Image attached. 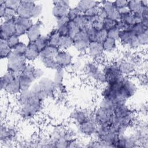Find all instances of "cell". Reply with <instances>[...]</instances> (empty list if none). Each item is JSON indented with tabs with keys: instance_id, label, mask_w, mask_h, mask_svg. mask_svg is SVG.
<instances>
[{
	"instance_id": "6da1fadb",
	"label": "cell",
	"mask_w": 148,
	"mask_h": 148,
	"mask_svg": "<svg viewBox=\"0 0 148 148\" xmlns=\"http://www.w3.org/2000/svg\"><path fill=\"white\" fill-rule=\"evenodd\" d=\"M16 97L18 105V114L23 120H32L42 112L43 102L36 97L30 89L22 90Z\"/></svg>"
},
{
	"instance_id": "7a4b0ae2",
	"label": "cell",
	"mask_w": 148,
	"mask_h": 148,
	"mask_svg": "<svg viewBox=\"0 0 148 148\" xmlns=\"http://www.w3.org/2000/svg\"><path fill=\"white\" fill-rule=\"evenodd\" d=\"M122 134H124L112 124L100 125L97 126V131L91 139L102 142L105 147H115L116 142Z\"/></svg>"
},
{
	"instance_id": "3957f363",
	"label": "cell",
	"mask_w": 148,
	"mask_h": 148,
	"mask_svg": "<svg viewBox=\"0 0 148 148\" xmlns=\"http://www.w3.org/2000/svg\"><path fill=\"white\" fill-rule=\"evenodd\" d=\"M32 92L42 101L55 99L56 89L52 78L43 76L35 82L30 88Z\"/></svg>"
},
{
	"instance_id": "277c9868",
	"label": "cell",
	"mask_w": 148,
	"mask_h": 148,
	"mask_svg": "<svg viewBox=\"0 0 148 148\" xmlns=\"http://www.w3.org/2000/svg\"><path fill=\"white\" fill-rule=\"evenodd\" d=\"M19 130L14 124L1 122L0 130L1 147L9 148L14 146L19 141Z\"/></svg>"
},
{
	"instance_id": "5b68a950",
	"label": "cell",
	"mask_w": 148,
	"mask_h": 148,
	"mask_svg": "<svg viewBox=\"0 0 148 148\" xmlns=\"http://www.w3.org/2000/svg\"><path fill=\"white\" fill-rule=\"evenodd\" d=\"M82 75L91 83L99 86H103L106 83L102 69V64L95 61L87 59Z\"/></svg>"
},
{
	"instance_id": "8992f818",
	"label": "cell",
	"mask_w": 148,
	"mask_h": 148,
	"mask_svg": "<svg viewBox=\"0 0 148 148\" xmlns=\"http://www.w3.org/2000/svg\"><path fill=\"white\" fill-rule=\"evenodd\" d=\"M148 127L147 121L145 119L137 120L130 129L129 134L135 140L139 147H147L148 145Z\"/></svg>"
},
{
	"instance_id": "52a82bcc",
	"label": "cell",
	"mask_w": 148,
	"mask_h": 148,
	"mask_svg": "<svg viewBox=\"0 0 148 148\" xmlns=\"http://www.w3.org/2000/svg\"><path fill=\"white\" fill-rule=\"evenodd\" d=\"M102 69L108 84L122 80L125 77L120 71L117 60L105 62L102 64Z\"/></svg>"
},
{
	"instance_id": "ba28073f",
	"label": "cell",
	"mask_w": 148,
	"mask_h": 148,
	"mask_svg": "<svg viewBox=\"0 0 148 148\" xmlns=\"http://www.w3.org/2000/svg\"><path fill=\"white\" fill-rule=\"evenodd\" d=\"M27 63L24 55L18 54L12 51L6 58V71L19 76Z\"/></svg>"
},
{
	"instance_id": "9c48e42d",
	"label": "cell",
	"mask_w": 148,
	"mask_h": 148,
	"mask_svg": "<svg viewBox=\"0 0 148 148\" xmlns=\"http://www.w3.org/2000/svg\"><path fill=\"white\" fill-rule=\"evenodd\" d=\"M114 110L97 106L91 113L92 117L97 125L111 124L113 117Z\"/></svg>"
},
{
	"instance_id": "30bf717a",
	"label": "cell",
	"mask_w": 148,
	"mask_h": 148,
	"mask_svg": "<svg viewBox=\"0 0 148 148\" xmlns=\"http://www.w3.org/2000/svg\"><path fill=\"white\" fill-rule=\"evenodd\" d=\"M35 66L32 63L28 62L23 71L18 76L21 91L29 90L33 84L36 82L33 73Z\"/></svg>"
},
{
	"instance_id": "8fae6325",
	"label": "cell",
	"mask_w": 148,
	"mask_h": 148,
	"mask_svg": "<svg viewBox=\"0 0 148 148\" xmlns=\"http://www.w3.org/2000/svg\"><path fill=\"white\" fill-rule=\"evenodd\" d=\"M77 134L84 138H92L97 129V124L94 120L92 115L83 123L74 125Z\"/></svg>"
},
{
	"instance_id": "7c38bea8",
	"label": "cell",
	"mask_w": 148,
	"mask_h": 148,
	"mask_svg": "<svg viewBox=\"0 0 148 148\" xmlns=\"http://www.w3.org/2000/svg\"><path fill=\"white\" fill-rule=\"evenodd\" d=\"M89 60L95 61L101 64L105 61V54L103 50L102 43L98 42H91L89 44L86 54Z\"/></svg>"
},
{
	"instance_id": "4fadbf2b",
	"label": "cell",
	"mask_w": 148,
	"mask_h": 148,
	"mask_svg": "<svg viewBox=\"0 0 148 148\" xmlns=\"http://www.w3.org/2000/svg\"><path fill=\"white\" fill-rule=\"evenodd\" d=\"M74 43L73 48L79 55H86L90 40L83 28L73 38Z\"/></svg>"
},
{
	"instance_id": "5bb4252c",
	"label": "cell",
	"mask_w": 148,
	"mask_h": 148,
	"mask_svg": "<svg viewBox=\"0 0 148 148\" xmlns=\"http://www.w3.org/2000/svg\"><path fill=\"white\" fill-rule=\"evenodd\" d=\"M52 3L51 13L56 20L66 16L69 9L71 7V2L66 0L54 1Z\"/></svg>"
},
{
	"instance_id": "9a60e30c",
	"label": "cell",
	"mask_w": 148,
	"mask_h": 148,
	"mask_svg": "<svg viewBox=\"0 0 148 148\" xmlns=\"http://www.w3.org/2000/svg\"><path fill=\"white\" fill-rule=\"evenodd\" d=\"M14 21L16 28V34L20 38L25 35L28 29L34 23V20L32 18H24L17 16L14 18Z\"/></svg>"
},
{
	"instance_id": "2e32d148",
	"label": "cell",
	"mask_w": 148,
	"mask_h": 148,
	"mask_svg": "<svg viewBox=\"0 0 148 148\" xmlns=\"http://www.w3.org/2000/svg\"><path fill=\"white\" fill-rule=\"evenodd\" d=\"M55 59L58 68L68 69L72 63L74 57L69 50H60Z\"/></svg>"
},
{
	"instance_id": "e0dca14e",
	"label": "cell",
	"mask_w": 148,
	"mask_h": 148,
	"mask_svg": "<svg viewBox=\"0 0 148 148\" xmlns=\"http://www.w3.org/2000/svg\"><path fill=\"white\" fill-rule=\"evenodd\" d=\"M66 70L64 68H58L54 71L52 79L55 84L57 92L67 93V89L64 84Z\"/></svg>"
},
{
	"instance_id": "ac0fdd59",
	"label": "cell",
	"mask_w": 148,
	"mask_h": 148,
	"mask_svg": "<svg viewBox=\"0 0 148 148\" xmlns=\"http://www.w3.org/2000/svg\"><path fill=\"white\" fill-rule=\"evenodd\" d=\"M14 19L8 21L1 20L0 25V39L7 40L12 36L16 34Z\"/></svg>"
},
{
	"instance_id": "d6986e66",
	"label": "cell",
	"mask_w": 148,
	"mask_h": 148,
	"mask_svg": "<svg viewBox=\"0 0 148 148\" xmlns=\"http://www.w3.org/2000/svg\"><path fill=\"white\" fill-rule=\"evenodd\" d=\"M91 114L84 109L75 108L72 110L69 114V118L74 125H77L88 119Z\"/></svg>"
},
{
	"instance_id": "ffe728a7",
	"label": "cell",
	"mask_w": 148,
	"mask_h": 148,
	"mask_svg": "<svg viewBox=\"0 0 148 148\" xmlns=\"http://www.w3.org/2000/svg\"><path fill=\"white\" fill-rule=\"evenodd\" d=\"M36 2L34 1H21L20 5L16 10L17 16L32 18V13Z\"/></svg>"
},
{
	"instance_id": "44dd1931",
	"label": "cell",
	"mask_w": 148,
	"mask_h": 148,
	"mask_svg": "<svg viewBox=\"0 0 148 148\" xmlns=\"http://www.w3.org/2000/svg\"><path fill=\"white\" fill-rule=\"evenodd\" d=\"M43 23L40 20L34 21L32 26L28 29L25 36L28 42H34L42 35Z\"/></svg>"
},
{
	"instance_id": "7402d4cb",
	"label": "cell",
	"mask_w": 148,
	"mask_h": 148,
	"mask_svg": "<svg viewBox=\"0 0 148 148\" xmlns=\"http://www.w3.org/2000/svg\"><path fill=\"white\" fill-rule=\"evenodd\" d=\"M100 2V5L104 9L106 17L115 21L120 20V14L113 4V1H102Z\"/></svg>"
},
{
	"instance_id": "603a6c76",
	"label": "cell",
	"mask_w": 148,
	"mask_h": 148,
	"mask_svg": "<svg viewBox=\"0 0 148 148\" xmlns=\"http://www.w3.org/2000/svg\"><path fill=\"white\" fill-rule=\"evenodd\" d=\"M117 60L120 71L125 76H132L139 72L136 67L129 60L123 58Z\"/></svg>"
},
{
	"instance_id": "cb8c5ba5",
	"label": "cell",
	"mask_w": 148,
	"mask_h": 148,
	"mask_svg": "<svg viewBox=\"0 0 148 148\" xmlns=\"http://www.w3.org/2000/svg\"><path fill=\"white\" fill-rule=\"evenodd\" d=\"M86 55H79V56L74 58L72 63L68 68L70 72L75 75H82L84 69V66L86 61L87 60L85 58Z\"/></svg>"
},
{
	"instance_id": "d4e9b609",
	"label": "cell",
	"mask_w": 148,
	"mask_h": 148,
	"mask_svg": "<svg viewBox=\"0 0 148 148\" xmlns=\"http://www.w3.org/2000/svg\"><path fill=\"white\" fill-rule=\"evenodd\" d=\"M40 51L34 42H27V47L24 57L28 62H33L39 59Z\"/></svg>"
},
{
	"instance_id": "484cf974",
	"label": "cell",
	"mask_w": 148,
	"mask_h": 148,
	"mask_svg": "<svg viewBox=\"0 0 148 148\" xmlns=\"http://www.w3.org/2000/svg\"><path fill=\"white\" fill-rule=\"evenodd\" d=\"M21 91L18 76H16L4 88L2 92L10 96L17 97Z\"/></svg>"
},
{
	"instance_id": "4316f807",
	"label": "cell",
	"mask_w": 148,
	"mask_h": 148,
	"mask_svg": "<svg viewBox=\"0 0 148 148\" xmlns=\"http://www.w3.org/2000/svg\"><path fill=\"white\" fill-rule=\"evenodd\" d=\"M119 45L118 40L108 37L102 43L105 56L114 54L118 51Z\"/></svg>"
},
{
	"instance_id": "83f0119b",
	"label": "cell",
	"mask_w": 148,
	"mask_h": 148,
	"mask_svg": "<svg viewBox=\"0 0 148 148\" xmlns=\"http://www.w3.org/2000/svg\"><path fill=\"white\" fill-rule=\"evenodd\" d=\"M100 5V2L93 0H82L77 1L75 7L81 14H84L88 10Z\"/></svg>"
},
{
	"instance_id": "f1b7e54d",
	"label": "cell",
	"mask_w": 148,
	"mask_h": 148,
	"mask_svg": "<svg viewBox=\"0 0 148 148\" xmlns=\"http://www.w3.org/2000/svg\"><path fill=\"white\" fill-rule=\"evenodd\" d=\"M60 49L58 47L49 45L40 52L39 59L44 58H56Z\"/></svg>"
},
{
	"instance_id": "f546056e",
	"label": "cell",
	"mask_w": 148,
	"mask_h": 148,
	"mask_svg": "<svg viewBox=\"0 0 148 148\" xmlns=\"http://www.w3.org/2000/svg\"><path fill=\"white\" fill-rule=\"evenodd\" d=\"M47 36L48 38L49 45L56 46V47H58V45L60 43L61 35L58 32V30L56 29V27L53 28L47 34Z\"/></svg>"
},
{
	"instance_id": "4dcf8cb0",
	"label": "cell",
	"mask_w": 148,
	"mask_h": 148,
	"mask_svg": "<svg viewBox=\"0 0 148 148\" xmlns=\"http://www.w3.org/2000/svg\"><path fill=\"white\" fill-rule=\"evenodd\" d=\"M73 38L69 35L61 36L58 48L60 50H69L73 47Z\"/></svg>"
},
{
	"instance_id": "1f68e13d",
	"label": "cell",
	"mask_w": 148,
	"mask_h": 148,
	"mask_svg": "<svg viewBox=\"0 0 148 148\" xmlns=\"http://www.w3.org/2000/svg\"><path fill=\"white\" fill-rule=\"evenodd\" d=\"M12 52V49L8 45L7 40L0 39V56L1 60H6Z\"/></svg>"
},
{
	"instance_id": "d6a6232c",
	"label": "cell",
	"mask_w": 148,
	"mask_h": 148,
	"mask_svg": "<svg viewBox=\"0 0 148 148\" xmlns=\"http://www.w3.org/2000/svg\"><path fill=\"white\" fill-rule=\"evenodd\" d=\"M17 75L14 74L13 73L6 71V72L1 76V82H0V87L1 90L2 92L5 88V87L11 82L12 81Z\"/></svg>"
},
{
	"instance_id": "836d02e7",
	"label": "cell",
	"mask_w": 148,
	"mask_h": 148,
	"mask_svg": "<svg viewBox=\"0 0 148 148\" xmlns=\"http://www.w3.org/2000/svg\"><path fill=\"white\" fill-rule=\"evenodd\" d=\"M127 6L131 13H141L144 8V6L142 5L141 1L139 0L128 1Z\"/></svg>"
},
{
	"instance_id": "e575fe53",
	"label": "cell",
	"mask_w": 148,
	"mask_h": 148,
	"mask_svg": "<svg viewBox=\"0 0 148 148\" xmlns=\"http://www.w3.org/2000/svg\"><path fill=\"white\" fill-rule=\"evenodd\" d=\"M39 60L42 65L47 69L55 71L58 68L55 58H44Z\"/></svg>"
},
{
	"instance_id": "d590c367",
	"label": "cell",
	"mask_w": 148,
	"mask_h": 148,
	"mask_svg": "<svg viewBox=\"0 0 148 148\" xmlns=\"http://www.w3.org/2000/svg\"><path fill=\"white\" fill-rule=\"evenodd\" d=\"M122 22L124 23L129 26H132L134 24L137 23L136 19L134 14L131 13V12L124 13L120 14V20Z\"/></svg>"
},
{
	"instance_id": "8d00e7d4",
	"label": "cell",
	"mask_w": 148,
	"mask_h": 148,
	"mask_svg": "<svg viewBox=\"0 0 148 148\" xmlns=\"http://www.w3.org/2000/svg\"><path fill=\"white\" fill-rule=\"evenodd\" d=\"M135 36H138L140 34H142L146 31H148V27L145 26L141 22L136 23L131 26L130 29Z\"/></svg>"
},
{
	"instance_id": "74e56055",
	"label": "cell",
	"mask_w": 148,
	"mask_h": 148,
	"mask_svg": "<svg viewBox=\"0 0 148 148\" xmlns=\"http://www.w3.org/2000/svg\"><path fill=\"white\" fill-rule=\"evenodd\" d=\"M34 43L40 51H41L42 50H43L45 48L49 45L47 35L42 34L34 42Z\"/></svg>"
},
{
	"instance_id": "f35d334b",
	"label": "cell",
	"mask_w": 148,
	"mask_h": 148,
	"mask_svg": "<svg viewBox=\"0 0 148 148\" xmlns=\"http://www.w3.org/2000/svg\"><path fill=\"white\" fill-rule=\"evenodd\" d=\"M69 32L68 35L71 36L73 38L82 29L80 28L73 21H70L68 24Z\"/></svg>"
},
{
	"instance_id": "ab89813d",
	"label": "cell",
	"mask_w": 148,
	"mask_h": 148,
	"mask_svg": "<svg viewBox=\"0 0 148 148\" xmlns=\"http://www.w3.org/2000/svg\"><path fill=\"white\" fill-rule=\"evenodd\" d=\"M16 16H17L16 10L6 8L5 12L1 18V20H3V21H8V20H13Z\"/></svg>"
},
{
	"instance_id": "60d3db41",
	"label": "cell",
	"mask_w": 148,
	"mask_h": 148,
	"mask_svg": "<svg viewBox=\"0 0 148 148\" xmlns=\"http://www.w3.org/2000/svg\"><path fill=\"white\" fill-rule=\"evenodd\" d=\"M27 47V43H25L23 41H20L13 49L12 51L17 53L18 54L24 55L25 54V52L26 51Z\"/></svg>"
},
{
	"instance_id": "b9f144b4",
	"label": "cell",
	"mask_w": 148,
	"mask_h": 148,
	"mask_svg": "<svg viewBox=\"0 0 148 148\" xmlns=\"http://www.w3.org/2000/svg\"><path fill=\"white\" fill-rule=\"evenodd\" d=\"M43 10V5L40 3H36L32 13V19H38L40 17Z\"/></svg>"
},
{
	"instance_id": "7bdbcfd3",
	"label": "cell",
	"mask_w": 148,
	"mask_h": 148,
	"mask_svg": "<svg viewBox=\"0 0 148 148\" xmlns=\"http://www.w3.org/2000/svg\"><path fill=\"white\" fill-rule=\"evenodd\" d=\"M108 38V31L104 28L97 30L95 42H98L102 43Z\"/></svg>"
},
{
	"instance_id": "ee69618b",
	"label": "cell",
	"mask_w": 148,
	"mask_h": 148,
	"mask_svg": "<svg viewBox=\"0 0 148 148\" xmlns=\"http://www.w3.org/2000/svg\"><path fill=\"white\" fill-rule=\"evenodd\" d=\"M137 39L143 49L144 47L146 48L148 43V31L138 35Z\"/></svg>"
},
{
	"instance_id": "f6af8a7d",
	"label": "cell",
	"mask_w": 148,
	"mask_h": 148,
	"mask_svg": "<svg viewBox=\"0 0 148 148\" xmlns=\"http://www.w3.org/2000/svg\"><path fill=\"white\" fill-rule=\"evenodd\" d=\"M21 1L18 0H5L4 1V5L6 8L12 9L16 10L20 5Z\"/></svg>"
},
{
	"instance_id": "bcb514c9",
	"label": "cell",
	"mask_w": 148,
	"mask_h": 148,
	"mask_svg": "<svg viewBox=\"0 0 148 148\" xmlns=\"http://www.w3.org/2000/svg\"><path fill=\"white\" fill-rule=\"evenodd\" d=\"M90 40V42H95L97 30L92 25H88L84 28Z\"/></svg>"
},
{
	"instance_id": "7dc6e473",
	"label": "cell",
	"mask_w": 148,
	"mask_h": 148,
	"mask_svg": "<svg viewBox=\"0 0 148 148\" xmlns=\"http://www.w3.org/2000/svg\"><path fill=\"white\" fill-rule=\"evenodd\" d=\"M81 13H80V12L75 6H71L69 9L66 16L70 21H72L74 19H75Z\"/></svg>"
},
{
	"instance_id": "c3c4849f",
	"label": "cell",
	"mask_w": 148,
	"mask_h": 148,
	"mask_svg": "<svg viewBox=\"0 0 148 148\" xmlns=\"http://www.w3.org/2000/svg\"><path fill=\"white\" fill-rule=\"evenodd\" d=\"M117 21L113 20L112 19L109 18L108 17L103 19V28L106 30L108 31L116 26V23Z\"/></svg>"
},
{
	"instance_id": "681fc988",
	"label": "cell",
	"mask_w": 148,
	"mask_h": 148,
	"mask_svg": "<svg viewBox=\"0 0 148 148\" xmlns=\"http://www.w3.org/2000/svg\"><path fill=\"white\" fill-rule=\"evenodd\" d=\"M21 41L20 40V37L17 36L16 34L12 36L10 38H9L7 40V42L9 46L13 49Z\"/></svg>"
},
{
	"instance_id": "f907efd6",
	"label": "cell",
	"mask_w": 148,
	"mask_h": 148,
	"mask_svg": "<svg viewBox=\"0 0 148 148\" xmlns=\"http://www.w3.org/2000/svg\"><path fill=\"white\" fill-rule=\"evenodd\" d=\"M120 32V31L116 27H115L108 31V37L118 40Z\"/></svg>"
},
{
	"instance_id": "816d5d0a",
	"label": "cell",
	"mask_w": 148,
	"mask_h": 148,
	"mask_svg": "<svg viewBox=\"0 0 148 148\" xmlns=\"http://www.w3.org/2000/svg\"><path fill=\"white\" fill-rule=\"evenodd\" d=\"M33 73L36 81L39 80L40 79L45 76V71L42 68L40 67L35 66L34 69Z\"/></svg>"
},
{
	"instance_id": "f5cc1de1",
	"label": "cell",
	"mask_w": 148,
	"mask_h": 148,
	"mask_svg": "<svg viewBox=\"0 0 148 148\" xmlns=\"http://www.w3.org/2000/svg\"><path fill=\"white\" fill-rule=\"evenodd\" d=\"M70 20L67 17V16H65L64 17H62L60 18H58L56 20V28H58L65 25H67L69 23Z\"/></svg>"
},
{
	"instance_id": "db71d44e",
	"label": "cell",
	"mask_w": 148,
	"mask_h": 148,
	"mask_svg": "<svg viewBox=\"0 0 148 148\" xmlns=\"http://www.w3.org/2000/svg\"><path fill=\"white\" fill-rule=\"evenodd\" d=\"M113 4L116 8L118 10L127 7V4H128V1H125V0H117V1H113Z\"/></svg>"
}]
</instances>
